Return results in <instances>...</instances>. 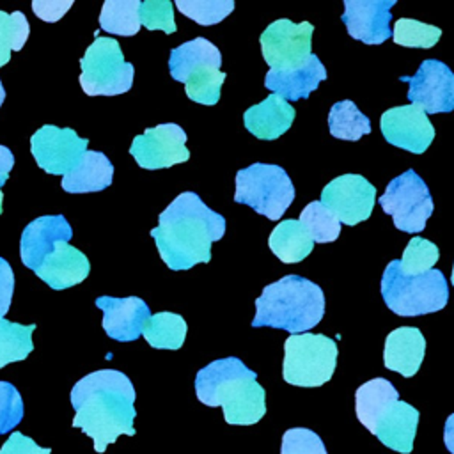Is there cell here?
<instances>
[{
    "instance_id": "6da1fadb",
    "label": "cell",
    "mask_w": 454,
    "mask_h": 454,
    "mask_svg": "<svg viewBox=\"0 0 454 454\" xmlns=\"http://www.w3.org/2000/svg\"><path fill=\"white\" fill-rule=\"evenodd\" d=\"M135 388L126 374L101 369L78 380L71 390L76 411L73 426L94 440V450L105 452L117 436L135 434Z\"/></svg>"
},
{
    "instance_id": "7a4b0ae2",
    "label": "cell",
    "mask_w": 454,
    "mask_h": 454,
    "mask_svg": "<svg viewBox=\"0 0 454 454\" xmlns=\"http://www.w3.org/2000/svg\"><path fill=\"white\" fill-rule=\"evenodd\" d=\"M223 232L225 218L209 209L197 193L183 192L160 213L151 236L163 262L183 271L197 262H209L211 245Z\"/></svg>"
},
{
    "instance_id": "3957f363",
    "label": "cell",
    "mask_w": 454,
    "mask_h": 454,
    "mask_svg": "<svg viewBox=\"0 0 454 454\" xmlns=\"http://www.w3.org/2000/svg\"><path fill=\"white\" fill-rule=\"evenodd\" d=\"M195 394L206 406H222L227 424L250 426L266 413V392L239 358H218L195 376Z\"/></svg>"
},
{
    "instance_id": "277c9868",
    "label": "cell",
    "mask_w": 454,
    "mask_h": 454,
    "mask_svg": "<svg viewBox=\"0 0 454 454\" xmlns=\"http://www.w3.org/2000/svg\"><path fill=\"white\" fill-rule=\"evenodd\" d=\"M325 314V296L317 284L300 275H286L268 284L255 300L254 328L271 326L293 333L314 328Z\"/></svg>"
},
{
    "instance_id": "5b68a950",
    "label": "cell",
    "mask_w": 454,
    "mask_h": 454,
    "mask_svg": "<svg viewBox=\"0 0 454 454\" xmlns=\"http://www.w3.org/2000/svg\"><path fill=\"white\" fill-rule=\"evenodd\" d=\"M222 55L204 37L186 41L174 48L168 57L170 76L184 83L186 96L200 105H216L225 73L220 71Z\"/></svg>"
},
{
    "instance_id": "8992f818",
    "label": "cell",
    "mask_w": 454,
    "mask_h": 454,
    "mask_svg": "<svg viewBox=\"0 0 454 454\" xmlns=\"http://www.w3.org/2000/svg\"><path fill=\"white\" fill-rule=\"evenodd\" d=\"M381 296L385 305L397 316L431 314L447 305L449 286L440 270H429L417 277H404L399 262L390 261L381 277Z\"/></svg>"
},
{
    "instance_id": "52a82bcc",
    "label": "cell",
    "mask_w": 454,
    "mask_h": 454,
    "mask_svg": "<svg viewBox=\"0 0 454 454\" xmlns=\"http://www.w3.org/2000/svg\"><path fill=\"white\" fill-rule=\"evenodd\" d=\"M337 364V344L323 333H293L284 342L282 376L294 387H321Z\"/></svg>"
},
{
    "instance_id": "ba28073f",
    "label": "cell",
    "mask_w": 454,
    "mask_h": 454,
    "mask_svg": "<svg viewBox=\"0 0 454 454\" xmlns=\"http://www.w3.org/2000/svg\"><path fill=\"white\" fill-rule=\"evenodd\" d=\"M294 199V186L278 165L252 163L236 174L234 200L270 220H278Z\"/></svg>"
},
{
    "instance_id": "9c48e42d",
    "label": "cell",
    "mask_w": 454,
    "mask_h": 454,
    "mask_svg": "<svg viewBox=\"0 0 454 454\" xmlns=\"http://www.w3.org/2000/svg\"><path fill=\"white\" fill-rule=\"evenodd\" d=\"M80 85L89 96H117L133 85V64L126 62L112 37H96L80 60Z\"/></svg>"
},
{
    "instance_id": "30bf717a",
    "label": "cell",
    "mask_w": 454,
    "mask_h": 454,
    "mask_svg": "<svg viewBox=\"0 0 454 454\" xmlns=\"http://www.w3.org/2000/svg\"><path fill=\"white\" fill-rule=\"evenodd\" d=\"M378 200L403 232H420L433 213L429 188L411 168L394 177Z\"/></svg>"
},
{
    "instance_id": "8fae6325",
    "label": "cell",
    "mask_w": 454,
    "mask_h": 454,
    "mask_svg": "<svg viewBox=\"0 0 454 454\" xmlns=\"http://www.w3.org/2000/svg\"><path fill=\"white\" fill-rule=\"evenodd\" d=\"M314 27L309 21L277 20L261 34V51L270 69H289L310 55Z\"/></svg>"
},
{
    "instance_id": "7c38bea8",
    "label": "cell",
    "mask_w": 454,
    "mask_h": 454,
    "mask_svg": "<svg viewBox=\"0 0 454 454\" xmlns=\"http://www.w3.org/2000/svg\"><path fill=\"white\" fill-rule=\"evenodd\" d=\"M87 138L76 135L71 128L44 124L30 137V153L35 163L48 174H67L87 151Z\"/></svg>"
},
{
    "instance_id": "4fadbf2b",
    "label": "cell",
    "mask_w": 454,
    "mask_h": 454,
    "mask_svg": "<svg viewBox=\"0 0 454 454\" xmlns=\"http://www.w3.org/2000/svg\"><path fill=\"white\" fill-rule=\"evenodd\" d=\"M319 202L340 223L356 225L371 216L376 202V188L360 174H344L323 188Z\"/></svg>"
},
{
    "instance_id": "5bb4252c",
    "label": "cell",
    "mask_w": 454,
    "mask_h": 454,
    "mask_svg": "<svg viewBox=\"0 0 454 454\" xmlns=\"http://www.w3.org/2000/svg\"><path fill=\"white\" fill-rule=\"evenodd\" d=\"M410 85V105L427 114H447L454 108V74L447 64L436 59L420 62L413 76H401Z\"/></svg>"
},
{
    "instance_id": "9a60e30c",
    "label": "cell",
    "mask_w": 454,
    "mask_h": 454,
    "mask_svg": "<svg viewBox=\"0 0 454 454\" xmlns=\"http://www.w3.org/2000/svg\"><path fill=\"white\" fill-rule=\"evenodd\" d=\"M129 153L135 161L147 170L167 168L190 158V151L186 149V133L174 122L158 124L154 128H147L142 135H137Z\"/></svg>"
},
{
    "instance_id": "2e32d148",
    "label": "cell",
    "mask_w": 454,
    "mask_h": 454,
    "mask_svg": "<svg viewBox=\"0 0 454 454\" xmlns=\"http://www.w3.org/2000/svg\"><path fill=\"white\" fill-rule=\"evenodd\" d=\"M380 129L388 144L415 154H422L434 138L431 121L415 105L388 108L380 119Z\"/></svg>"
},
{
    "instance_id": "e0dca14e",
    "label": "cell",
    "mask_w": 454,
    "mask_h": 454,
    "mask_svg": "<svg viewBox=\"0 0 454 454\" xmlns=\"http://www.w3.org/2000/svg\"><path fill=\"white\" fill-rule=\"evenodd\" d=\"M395 0H344L340 16L348 34L365 44H381L392 37L390 9Z\"/></svg>"
},
{
    "instance_id": "ac0fdd59",
    "label": "cell",
    "mask_w": 454,
    "mask_h": 454,
    "mask_svg": "<svg viewBox=\"0 0 454 454\" xmlns=\"http://www.w3.org/2000/svg\"><path fill=\"white\" fill-rule=\"evenodd\" d=\"M96 307L103 310V330L119 342L137 340L151 316L147 303L138 296H99L96 298Z\"/></svg>"
},
{
    "instance_id": "d6986e66",
    "label": "cell",
    "mask_w": 454,
    "mask_h": 454,
    "mask_svg": "<svg viewBox=\"0 0 454 454\" xmlns=\"http://www.w3.org/2000/svg\"><path fill=\"white\" fill-rule=\"evenodd\" d=\"M419 424V411L411 404L395 399L388 403L367 427L385 447L410 454Z\"/></svg>"
},
{
    "instance_id": "ffe728a7",
    "label": "cell",
    "mask_w": 454,
    "mask_h": 454,
    "mask_svg": "<svg viewBox=\"0 0 454 454\" xmlns=\"http://www.w3.org/2000/svg\"><path fill=\"white\" fill-rule=\"evenodd\" d=\"M73 238V229L62 215H48L32 220L20 241L21 262L32 271L43 262V259L51 254L59 241H69Z\"/></svg>"
},
{
    "instance_id": "44dd1931",
    "label": "cell",
    "mask_w": 454,
    "mask_h": 454,
    "mask_svg": "<svg viewBox=\"0 0 454 454\" xmlns=\"http://www.w3.org/2000/svg\"><path fill=\"white\" fill-rule=\"evenodd\" d=\"M326 80V69L317 55L310 53L301 64L289 69H270L264 78V87L273 90L284 101L307 99L319 83Z\"/></svg>"
},
{
    "instance_id": "7402d4cb",
    "label": "cell",
    "mask_w": 454,
    "mask_h": 454,
    "mask_svg": "<svg viewBox=\"0 0 454 454\" xmlns=\"http://www.w3.org/2000/svg\"><path fill=\"white\" fill-rule=\"evenodd\" d=\"M89 271L90 264L87 255L66 241H59L51 254H48L34 270L44 284L57 291L83 282L89 277Z\"/></svg>"
},
{
    "instance_id": "603a6c76",
    "label": "cell",
    "mask_w": 454,
    "mask_h": 454,
    "mask_svg": "<svg viewBox=\"0 0 454 454\" xmlns=\"http://www.w3.org/2000/svg\"><path fill=\"white\" fill-rule=\"evenodd\" d=\"M426 353V339L415 326H399L387 335L383 364L404 378L417 374Z\"/></svg>"
},
{
    "instance_id": "cb8c5ba5",
    "label": "cell",
    "mask_w": 454,
    "mask_h": 454,
    "mask_svg": "<svg viewBox=\"0 0 454 454\" xmlns=\"http://www.w3.org/2000/svg\"><path fill=\"white\" fill-rule=\"evenodd\" d=\"M245 128L261 140H275L284 135L293 121L294 108L277 94H270L259 105L250 106L245 115Z\"/></svg>"
},
{
    "instance_id": "d4e9b609",
    "label": "cell",
    "mask_w": 454,
    "mask_h": 454,
    "mask_svg": "<svg viewBox=\"0 0 454 454\" xmlns=\"http://www.w3.org/2000/svg\"><path fill=\"white\" fill-rule=\"evenodd\" d=\"M114 165L99 151H85L80 161L62 176V190L69 193L101 192L112 184Z\"/></svg>"
},
{
    "instance_id": "484cf974",
    "label": "cell",
    "mask_w": 454,
    "mask_h": 454,
    "mask_svg": "<svg viewBox=\"0 0 454 454\" xmlns=\"http://www.w3.org/2000/svg\"><path fill=\"white\" fill-rule=\"evenodd\" d=\"M268 247L282 262L293 264L303 261L312 252L314 241L298 220L287 218L271 231Z\"/></svg>"
},
{
    "instance_id": "4316f807",
    "label": "cell",
    "mask_w": 454,
    "mask_h": 454,
    "mask_svg": "<svg viewBox=\"0 0 454 454\" xmlns=\"http://www.w3.org/2000/svg\"><path fill=\"white\" fill-rule=\"evenodd\" d=\"M186 321L174 312H158L147 317L142 333L156 349H179L186 339Z\"/></svg>"
},
{
    "instance_id": "83f0119b",
    "label": "cell",
    "mask_w": 454,
    "mask_h": 454,
    "mask_svg": "<svg viewBox=\"0 0 454 454\" xmlns=\"http://www.w3.org/2000/svg\"><path fill=\"white\" fill-rule=\"evenodd\" d=\"M395 399H399V392L388 380L374 378L365 381L355 394V410L358 420L369 427L376 415Z\"/></svg>"
},
{
    "instance_id": "f1b7e54d",
    "label": "cell",
    "mask_w": 454,
    "mask_h": 454,
    "mask_svg": "<svg viewBox=\"0 0 454 454\" xmlns=\"http://www.w3.org/2000/svg\"><path fill=\"white\" fill-rule=\"evenodd\" d=\"M328 128L335 138L356 142L360 137L371 133V121L353 101L344 99L330 108Z\"/></svg>"
},
{
    "instance_id": "f546056e",
    "label": "cell",
    "mask_w": 454,
    "mask_h": 454,
    "mask_svg": "<svg viewBox=\"0 0 454 454\" xmlns=\"http://www.w3.org/2000/svg\"><path fill=\"white\" fill-rule=\"evenodd\" d=\"M35 325H20L0 317V369L7 364L25 360L34 349L32 332Z\"/></svg>"
},
{
    "instance_id": "4dcf8cb0",
    "label": "cell",
    "mask_w": 454,
    "mask_h": 454,
    "mask_svg": "<svg viewBox=\"0 0 454 454\" xmlns=\"http://www.w3.org/2000/svg\"><path fill=\"white\" fill-rule=\"evenodd\" d=\"M138 0H106L99 14V27L117 35H135L140 30Z\"/></svg>"
},
{
    "instance_id": "1f68e13d",
    "label": "cell",
    "mask_w": 454,
    "mask_h": 454,
    "mask_svg": "<svg viewBox=\"0 0 454 454\" xmlns=\"http://www.w3.org/2000/svg\"><path fill=\"white\" fill-rule=\"evenodd\" d=\"M298 222L316 243H332L340 234V222L319 200L307 204Z\"/></svg>"
},
{
    "instance_id": "d6a6232c",
    "label": "cell",
    "mask_w": 454,
    "mask_h": 454,
    "mask_svg": "<svg viewBox=\"0 0 454 454\" xmlns=\"http://www.w3.org/2000/svg\"><path fill=\"white\" fill-rule=\"evenodd\" d=\"M28 21L21 11H0V67L11 60V51H20L28 39Z\"/></svg>"
},
{
    "instance_id": "836d02e7",
    "label": "cell",
    "mask_w": 454,
    "mask_h": 454,
    "mask_svg": "<svg viewBox=\"0 0 454 454\" xmlns=\"http://www.w3.org/2000/svg\"><path fill=\"white\" fill-rule=\"evenodd\" d=\"M440 257L438 247L424 238H411L403 252V259L399 262V271L404 277H417L422 275L436 264Z\"/></svg>"
},
{
    "instance_id": "e575fe53",
    "label": "cell",
    "mask_w": 454,
    "mask_h": 454,
    "mask_svg": "<svg viewBox=\"0 0 454 454\" xmlns=\"http://www.w3.org/2000/svg\"><path fill=\"white\" fill-rule=\"evenodd\" d=\"M442 35V30L434 25L420 23L417 20L401 18L392 30L394 43L408 48H433Z\"/></svg>"
},
{
    "instance_id": "d590c367",
    "label": "cell",
    "mask_w": 454,
    "mask_h": 454,
    "mask_svg": "<svg viewBox=\"0 0 454 454\" xmlns=\"http://www.w3.org/2000/svg\"><path fill=\"white\" fill-rule=\"evenodd\" d=\"M176 7L186 18L197 21L199 25H216L225 20L232 9V0H177Z\"/></svg>"
},
{
    "instance_id": "8d00e7d4",
    "label": "cell",
    "mask_w": 454,
    "mask_h": 454,
    "mask_svg": "<svg viewBox=\"0 0 454 454\" xmlns=\"http://www.w3.org/2000/svg\"><path fill=\"white\" fill-rule=\"evenodd\" d=\"M138 21L147 30H163L165 34H174L177 30L174 21V5L168 0L140 2Z\"/></svg>"
},
{
    "instance_id": "74e56055",
    "label": "cell",
    "mask_w": 454,
    "mask_h": 454,
    "mask_svg": "<svg viewBox=\"0 0 454 454\" xmlns=\"http://www.w3.org/2000/svg\"><path fill=\"white\" fill-rule=\"evenodd\" d=\"M280 454H326V449L314 431L307 427H293L282 436Z\"/></svg>"
},
{
    "instance_id": "f35d334b",
    "label": "cell",
    "mask_w": 454,
    "mask_h": 454,
    "mask_svg": "<svg viewBox=\"0 0 454 454\" xmlns=\"http://www.w3.org/2000/svg\"><path fill=\"white\" fill-rule=\"evenodd\" d=\"M23 419V399L16 387L0 381V434L12 431Z\"/></svg>"
},
{
    "instance_id": "ab89813d",
    "label": "cell",
    "mask_w": 454,
    "mask_h": 454,
    "mask_svg": "<svg viewBox=\"0 0 454 454\" xmlns=\"http://www.w3.org/2000/svg\"><path fill=\"white\" fill-rule=\"evenodd\" d=\"M51 449L39 447L30 436L21 433H11L7 442L2 445L0 454H50Z\"/></svg>"
},
{
    "instance_id": "60d3db41",
    "label": "cell",
    "mask_w": 454,
    "mask_h": 454,
    "mask_svg": "<svg viewBox=\"0 0 454 454\" xmlns=\"http://www.w3.org/2000/svg\"><path fill=\"white\" fill-rule=\"evenodd\" d=\"M71 5H73V0H34L32 11L39 20L53 23V21H59Z\"/></svg>"
},
{
    "instance_id": "b9f144b4",
    "label": "cell",
    "mask_w": 454,
    "mask_h": 454,
    "mask_svg": "<svg viewBox=\"0 0 454 454\" xmlns=\"http://www.w3.org/2000/svg\"><path fill=\"white\" fill-rule=\"evenodd\" d=\"M14 291V273L5 259L0 257V317L9 310Z\"/></svg>"
},
{
    "instance_id": "7bdbcfd3",
    "label": "cell",
    "mask_w": 454,
    "mask_h": 454,
    "mask_svg": "<svg viewBox=\"0 0 454 454\" xmlns=\"http://www.w3.org/2000/svg\"><path fill=\"white\" fill-rule=\"evenodd\" d=\"M12 165H14V156L11 149H7L5 145H0V188L2 184H5Z\"/></svg>"
},
{
    "instance_id": "ee69618b",
    "label": "cell",
    "mask_w": 454,
    "mask_h": 454,
    "mask_svg": "<svg viewBox=\"0 0 454 454\" xmlns=\"http://www.w3.org/2000/svg\"><path fill=\"white\" fill-rule=\"evenodd\" d=\"M4 98H5V90H4L2 82H0V106H2V103H4Z\"/></svg>"
},
{
    "instance_id": "f6af8a7d",
    "label": "cell",
    "mask_w": 454,
    "mask_h": 454,
    "mask_svg": "<svg viewBox=\"0 0 454 454\" xmlns=\"http://www.w3.org/2000/svg\"><path fill=\"white\" fill-rule=\"evenodd\" d=\"M2 199H4V195H2V190H0V215H2Z\"/></svg>"
}]
</instances>
